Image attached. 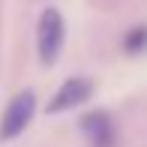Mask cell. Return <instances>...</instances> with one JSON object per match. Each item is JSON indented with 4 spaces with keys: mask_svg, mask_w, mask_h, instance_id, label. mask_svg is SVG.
Returning a JSON list of instances; mask_svg holds the SVG:
<instances>
[{
    "mask_svg": "<svg viewBox=\"0 0 147 147\" xmlns=\"http://www.w3.org/2000/svg\"><path fill=\"white\" fill-rule=\"evenodd\" d=\"M93 93V81L90 78H69L57 87V93L51 96V102L45 105L48 114H60V111H69V108H78L90 99Z\"/></svg>",
    "mask_w": 147,
    "mask_h": 147,
    "instance_id": "3957f363",
    "label": "cell"
},
{
    "mask_svg": "<svg viewBox=\"0 0 147 147\" xmlns=\"http://www.w3.org/2000/svg\"><path fill=\"white\" fill-rule=\"evenodd\" d=\"M60 48H63V15L48 6V9L39 15V27H36V51L39 60L45 66H54L60 57Z\"/></svg>",
    "mask_w": 147,
    "mask_h": 147,
    "instance_id": "6da1fadb",
    "label": "cell"
},
{
    "mask_svg": "<svg viewBox=\"0 0 147 147\" xmlns=\"http://www.w3.org/2000/svg\"><path fill=\"white\" fill-rule=\"evenodd\" d=\"M33 114H36V93L21 90L18 96H12V102L6 105L3 120H0V141H12L30 126Z\"/></svg>",
    "mask_w": 147,
    "mask_h": 147,
    "instance_id": "7a4b0ae2",
    "label": "cell"
},
{
    "mask_svg": "<svg viewBox=\"0 0 147 147\" xmlns=\"http://www.w3.org/2000/svg\"><path fill=\"white\" fill-rule=\"evenodd\" d=\"M147 45V27H135L129 33V36H126V42H123V48L129 51V54H135V51H141Z\"/></svg>",
    "mask_w": 147,
    "mask_h": 147,
    "instance_id": "5b68a950",
    "label": "cell"
},
{
    "mask_svg": "<svg viewBox=\"0 0 147 147\" xmlns=\"http://www.w3.org/2000/svg\"><path fill=\"white\" fill-rule=\"evenodd\" d=\"M81 132L87 138L90 147H114V120H111L108 111H90V114L81 117Z\"/></svg>",
    "mask_w": 147,
    "mask_h": 147,
    "instance_id": "277c9868",
    "label": "cell"
}]
</instances>
